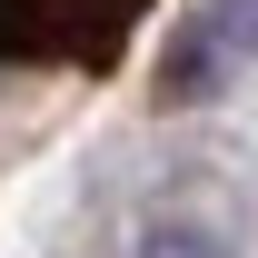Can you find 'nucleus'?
I'll use <instances>...</instances> for the list:
<instances>
[{"label":"nucleus","instance_id":"f257e3e1","mask_svg":"<svg viewBox=\"0 0 258 258\" xmlns=\"http://www.w3.org/2000/svg\"><path fill=\"white\" fill-rule=\"evenodd\" d=\"M159 0H0V70H80L109 80Z\"/></svg>","mask_w":258,"mask_h":258},{"label":"nucleus","instance_id":"f03ea898","mask_svg":"<svg viewBox=\"0 0 258 258\" xmlns=\"http://www.w3.org/2000/svg\"><path fill=\"white\" fill-rule=\"evenodd\" d=\"M219 80H228V60L209 50V30H199L189 10H179V30H169V50H159V99L169 109H199V99H219Z\"/></svg>","mask_w":258,"mask_h":258},{"label":"nucleus","instance_id":"7ed1b4c3","mask_svg":"<svg viewBox=\"0 0 258 258\" xmlns=\"http://www.w3.org/2000/svg\"><path fill=\"white\" fill-rule=\"evenodd\" d=\"M139 258H238V238L209 228V219H189V209H169V219L139 228Z\"/></svg>","mask_w":258,"mask_h":258},{"label":"nucleus","instance_id":"20e7f679","mask_svg":"<svg viewBox=\"0 0 258 258\" xmlns=\"http://www.w3.org/2000/svg\"><path fill=\"white\" fill-rule=\"evenodd\" d=\"M189 20L209 30V50H219L228 70H238V60H258V0H199Z\"/></svg>","mask_w":258,"mask_h":258}]
</instances>
